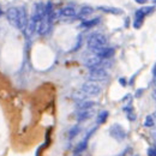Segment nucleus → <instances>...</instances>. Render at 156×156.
I'll return each mask as SVG.
<instances>
[{
    "label": "nucleus",
    "instance_id": "0eeeda50",
    "mask_svg": "<svg viewBox=\"0 0 156 156\" xmlns=\"http://www.w3.org/2000/svg\"><path fill=\"white\" fill-rule=\"evenodd\" d=\"M101 62H102V59H101L99 55L95 54V55H93V57L87 58V60H85V66H88L89 69H93V67L100 66Z\"/></svg>",
    "mask_w": 156,
    "mask_h": 156
},
{
    "label": "nucleus",
    "instance_id": "f03ea898",
    "mask_svg": "<svg viewBox=\"0 0 156 156\" xmlns=\"http://www.w3.org/2000/svg\"><path fill=\"white\" fill-rule=\"evenodd\" d=\"M82 91L89 96H97L101 93V87L96 82L90 81L82 85Z\"/></svg>",
    "mask_w": 156,
    "mask_h": 156
},
{
    "label": "nucleus",
    "instance_id": "b1692460",
    "mask_svg": "<svg viewBox=\"0 0 156 156\" xmlns=\"http://www.w3.org/2000/svg\"><path fill=\"white\" fill-rule=\"evenodd\" d=\"M152 97H154V100L156 101V89L154 90V93H152Z\"/></svg>",
    "mask_w": 156,
    "mask_h": 156
},
{
    "label": "nucleus",
    "instance_id": "7ed1b4c3",
    "mask_svg": "<svg viewBox=\"0 0 156 156\" xmlns=\"http://www.w3.org/2000/svg\"><path fill=\"white\" fill-rule=\"evenodd\" d=\"M28 23H29V16H28V12L25 7H19L18 9V19H17V27L19 30L25 31L28 27Z\"/></svg>",
    "mask_w": 156,
    "mask_h": 156
},
{
    "label": "nucleus",
    "instance_id": "cd10ccee",
    "mask_svg": "<svg viewBox=\"0 0 156 156\" xmlns=\"http://www.w3.org/2000/svg\"><path fill=\"white\" fill-rule=\"evenodd\" d=\"M154 118H155V119H156V112H155V114H154Z\"/></svg>",
    "mask_w": 156,
    "mask_h": 156
},
{
    "label": "nucleus",
    "instance_id": "f3484780",
    "mask_svg": "<svg viewBox=\"0 0 156 156\" xmlns=\"http://www.w3.org/2000/svg\"><path fill=\"white\" fill-rule=\"evenodd\" d=\"M79 131H81V127H79V125H74L71 130H70V132H69V138L70 139H72V138H74L78 133H79Z\"/></svg>",
    "mask_w": 156,
    "mask_h": 156
},
{
    "label": "nucleus",
    "instance_id": "1a4fd4ad",
    "mask_svg": "<svg viewBox=\"0 0 156 156\" xmlns=\"http://www.w3.org/2000/svg\"><path fill=\"white\" fill-rule=\"evenodd\" d=\"M94 115V112L91 109H81L77 114V120L78 121H85L88 119H90Z\"/></svg>",
    "mask_w": 156,
    "mask_h": 156
},
{
    "label": "nucleus",
    "instance_id": "a211bd4d",
    "mask_svg": "<svg viewBox=\"0 0 156 156\" xmlns=\"http://www.w3.org/2000/svg\"><path fill=\"white\" fill-rule=\"evenodd\" d=\"M124 111L127 113V119H128L130 121H133V120L136 119V115H135V113H133L132 108L130 107V106H127V107H124Z\"/></svg>",
    "mask_w": 156,
    "mask_h": 156
},
{
    "label": "nucleus",
    "instance_id": "a878e982",
    "mask_svg": "<svg viewBox=\"0 0 156 156\" xmlns=\"http://www.w3.org/2000/svg\"><path fill=\"white\" fill-rule=\"evenodd\" d=\"M152 138H154V140H155V143H156V131L152 132Z\"/></svg>",
    "mask_w": 156,
    "mask_h": 156
},
{
    "label": "nucleus",
    "instance_id": "4be33fe9",
    "mask_svg": "<svg viewBox=\"0 0 156 156\" xmlns=\"http://www.w3.org/2000/svg\"><path fill=\"white\" fill-rule=\"evenodd\" d=\"M119 83L121 84V85H126V79H125V78H120V79H119Z\"/></svg>",
    "mask_w": 156,
    "mask_h": 156
},
{
    "label": "nucleus",
    "instance_id": "2eb2a0df",
    "mask_svg": "<svg viewBox=\"0 0 156 156\" xmlns=\"http://www.w3.org/2000/svg\"><path fill=\"white\" fill-rule=\"evenodd\" d=\"M108 112L107 111H102L99 115H97V118H96V124H103V123H105L106 120H107V118H108Z\"/></svg>",
    "mask_w": 156,
    "mask_h": 156
},
{
    "label": "nucleus",
    "instance_id": "f257e3e1",
    "mask_svg": "<svg viewBox=\"0 0 156 156\" xmlns=\"http://www.w3.org/2000/svg\"><path fill=\"white\" fill-rule=\"evenodd\" d=\"M106 45H107V37L103 34L95 33L90 35V37L88 38V48L91 52H94L95 54H97L103 47H106Z\"/></svg>",
    "mask_w": 156,
    "mask_h": 156
},
{
    "label": "nucleus",
    "instance_id": "5701e85b",
    "mask_svg": "<svg viewBox=\"0 0 156 156\" xmlns=\"http://www.w3.org/2000/svg\"><path fill=\"white\" fill-rule=\"evenodd\" d=\"M147 1V0H136V3H138V4H144Z\"/></svg>",
    "mask_w": 156,
    "mask_h": 156
},
{
    "label": "nucleus",
    "instance_id": "412c9836",
    "mask_svg": "<svg viewBox=\"0 0 156 156\" xmlns=\"http://www.w3.org/2000/svg\"><path fill=\"white\" fill-rule=\"evenodd\" d=\"M152 10H154L152 7H144V9H142V11H143V13H144V15L150 13V12H151Z\"/></svg>",
    "mask_w": 156,
    "mask_h": 156
},
{
    "label": "nucleus",
    "instance_id": "9d476101",
    "mask_svg": "<svg viewBox=\"0 0 156 156\" xmlns=\"http://www.w3.org/2000/svg\"><path fill=\"white\" fill-rule=\"evenodd\" d=\"M60 16L66 17V18H72V17L77 16V11L73 6H65L60 10Z\"/></svg>",
    "mask_w": 156,
    "mask_h": 156
},
{
    "label": "nucleus",
    "instance_id": "aec40b11",
    "mask_svg": "<svg viewBox=\"0 0 156 156\" xmlns=\"http://www.w3.org/2000/svg\"><path fill=\"white\" fill-rule=\"evenodd\" d=\"M148 156H156V147H150L147 151Z\"/></svg>",
    "mask_w": 156,
    "mask_h": 156
},
{
    "label": "nucleus",
    "instance_id": "6e6552de",
    "mask_svg": "<svg viewBox=\"0 0 156 156\" xmlns=\"http://www.w3.org/2000/svg\"><path fill=\"white\" fill-rule=\"evenodd\" d=\"M96 55H99L102 60L109 59V58H112L114 55V48H112V47H103Z\"/></svg>",
    "mask_w": 156,
    "mask_h": 156
},
{
    "label": "nucleus",
    "instance_id": "f8f14e48",
    "mask_svg": "<svg viewBox=\"0 0 156 156\" xmlns=\"http://www.w3.org/2000/svg\"><path fill=\"white\" fill-rule=\"evenodd\" d=\"M97 10L103 11L106 13H112V15H121L123 11L120 9H116V7H109V6H99Z\"/></svg>",
    "mask_w": 156,
    "mask_h": 156
},
{
    "label": "nucleus",
    "instance_id": "4468645a",
    "mask_svg": "<svg viewBox=\"0 0 156 156\" xmlns=\"http://www.w3.org/2000/svg\"><path fill=\"white\" fill-rule=\"evenodd\" d=\"M87 147H88V140L84 139L83 142H81V143H78V144H77V147L74 148V154H81L82 151H84L87 149Z\"/></svg>",
    "mask_w": 156,
    "mask_h": 156
},
{
    "label": "nucleus",
    "instance_id": "393cba45",
    "mask_svg": "<svg viewBox=\"0 0 156 156\" xmlns=\"http://www.w3.org/2000/svg\"><path fill=\"white\" fill-rule=\"evenodd\" d=\"M152 74H154V77H156V66L152 69Z\"/></svg>",
    "mask_w": 156,
    "mask_h": 156
},
{
    "label": "nucleus",
    "instance_id": "dca6fc26",
    "mask_svg": "<svg viewBox=\"0 0 156 156\" xmlns=\"http://www.w3.org/2000/svg\"><path fill=\"white\" fill-rule=\"evenodd\" d=\"M94 106H95V102L93 101H82L78 107H79V109H91Z\"/></svg>",
    "mask_w": 156,
    "mask_h": 156
},
{
    "label": "nucleus",
    "instance_id": "ddd939ff",
    "mask_svg": "<svg viewBox=\"0 0 156 156\" xmlns=\"http://www.w3.org/2000/svg\"><path fill=\"white\" fill-rule=\"evenodd\" d=\"M100 23V18H93V19H85L84 22H82L81 24V28H85V29H90L95 27V25H97Z\"/></svg>",
    "mask_w": 156,
    "mask_h": 156
},
{
    "label": "nucleus",
    "instance_id": "9b49d317",
    "mask_svg": "<svg viewBox=\"0 0 156 156\" xmlns=\"http://www.w3.org/2000/svg\"><path fill=\"white\" fill-rule=\"evenodd\" d=\"M94 12V9L91 6H83L79 11V13H78V18L79 19H84L87 18L88 16H90Z\"/></svg>",
    "mask_w": 156,
    "mask_h": 156
},
{
    "label": "nucleus",
    "instance_id": "423d86ee",
    "mask_svg": "<svg viewBox=\"0 0 156 156\" xmlns=\"http://www.w3.org/2000/svg\"><path fill=\"white\" fill-rule=\"evenodd\" d=\"M6 18L9 23L13 27H17V19H18V9L17 7H10L6 11Z\"/></svg>",
    "mask_w": 156,
    "mask_h": 156
},
{
    "label": "nucleus",
    "instance_id": "20e7f679",
    "mask_svg": "<svg viewBox=\"0 0 156 156\" xmlns=\"http://www.w3.org/2000/svg\"><path fill=\"white\" fill-rule=\"evenodd\" d=\"M89 77H90V79L96 82V81H105L106 78L108 77V73L107 71L103 69V67H93V69H90V72H89Z\"/></svg>",
    "mask_w": 156,
    "mask_h": 156
},
{
    "label": "nucleus",
    "instance_id": "6ab92c4d",
    "mask_svg": "<svg viewBox=\"0 0 156 156\" xmlns=\"http://www.w3.org/2000/svg\"><path fill=\"white\" fill-rule=\"evenodd\" d=\"M155 125V118L152 115H148L145 118V121H144V126L145 127H152Z\"/></svg>",
    "mask_w": 156,
    "mask_h": 156
},
{
    "label": "nucleus",
    "instance_id": "bb28decb",
    "mask_svg": "<svg viewBox=\"0 0 156 156\" xmlns=\"http://www.w3.org/2000/svg\"><path fill=\"white\" fill-rule=\"evenodd\" d=\"M3 13H4V12H3V10H1V6H0V17L3 16Z\"/></svg>",
    "mask_w": 156,
    "mask_h": 156
},
{
    "label": "nucleus",
    "instance_id": "39448f33",
    "mask_svg": "<svg viewBox=\"0 0 156 156\" xmlns=\"http://www.w3.org/2000/svg\"><path fill=\"white\" fill-rule=\"evenodd\" d=\"M109 135L114 138V139H116V140H124L125 138H126V131L125 130L120 126V125H118V124H115V125H113V126H111V128H109Z\"/></svg>",
    "mask_w": 156,
    "mask_h": 156
}]
</instances>
